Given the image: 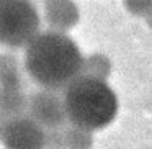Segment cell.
I'll list each match as a JSON object with an SVG mask.
<instances>
[{
  "label": "cell",
  "mask_w": 152,
  "mask_h": 149,
  "mask_svg": "<svg viewBox=\"0 0 152 149\" xmlns=\"http://www.w3.org/2000/svg\"><path fill=\"white\" fill-rule=\"evenodd\" d=\"M26 98L23 89H0V121L26 115Z\"/></svg>",
  "instance_id": "7"
},
{
  "label": "cell",
  "mask_w": 152,
  "mask_h": 149,
  "mask_svg": "<svg viewBox=\"0 0 152 149\" xmlns=\"http://www.w3.org/2000/svg\"><path fill=\"white\" fill-rule=\"evenodd\" d=\"M44 149H66L62 128L44 131Z\"/></svg>",
  "instance_id": "12"
},
{
  "label": "cell",
  "mask_w": 152,
  "mask_h": 149,
  "mask_svg": "<svg viewBox=\"0 0 152 149\" xmlns=\"http://www.w3.org/2000/svg\"><path fill=\"white\" fill-rule=\"evenodd\" d=\"M43 18L51 31L69 33L79 25L80 10L74 0H46Z\"/></svg>",
  "instance_id": "6"
},
{
  "label": "cell",
  "mask_w": 152,
  "mask_h": 149,
  "mask_svg": "<svg viewBox=\"0 0 152 149\" xmlns=\"http://www.w3.org/2000/svg\"><path fill=\"white\" fill-rule=\"evenodd\" d=\"M124 8L134 17L151 18L152 13V0H123Z\"/></svg>",
  "instance_id": "11"
},
{
  "label": "cell",
  "mask_w": 152,
  "mask_h": 149,
  "mask_svg": "<svg viewBox=\"0 0 152 149\" xmlns=\"http://www.w3.org/2000/svg\"><path fill=\"white\" fill-rule=\"evenodd\" d=\"M23 49L25 72L41 89L62 92L82 74L83 54L67 33L39 31Z\"/></svg>",
  "instance_id": "1"
},
{
  "label": "cell",
  "mask_w": 152,
  "mask_h": 149,
  "mask_svg": "<svg viewBox=\"0 0 152 149\" xmlns=\"http://www.w3.org/2000/svg\"><path fill=\"white\" fill-rule=\"evenodd\" d=\"M44 131L28 115L2 123L0 142L5 149H44Z\"/></svg>",
  "instance_id": "5"
},
{
  "label": "cell",
  "mask_w": 152,
  "mask_h": 149,
  "mask_svg": "<svg viewBox=\"0 0 152 149\" xmlns=\"http://www.w3.org/2000/svg\"><path fill=\"white\" fill-rule=\"evenodd\" d=\"M0 133H2V121H0Z\"/></svg>",
  "instance_id": "13"
},
{
  "label": "cell",
  "mask_w": 152,
  "mask_h": 149,
  "mask_svg": "<svg viewBox=\"0 0 152 149\" xmlns=\"http://www.w3.org/2000/svg\"><path fill=\"white\" fill-rule=\"evenodd\" d=\"M69 125L98 131L115 121L119 110L118 95L106 80L80 74L62 90Z\"/></svg>",
  "instance_id": "2"
},
{
  "label": "cell",
  "mask_w": 152,
  "mask_h": 149,
  "mask_svg": "<svg viewBox=\"0 0 152 149\" xmlns=\"http://www.w3.org/2000/svg\"><path fill=\"white\" fill-rule=\"evenodd\" d=\"M26 115L43 129H57L67 125L62 95L54 90L39 89L26 98Z\"/></svg>",
  "instance_id": "4"
},
{
  "label": "cell",
  "mask_w": 152,
  "mask_h": 149,
  "mask_svg": "<svg viewBox=\"0 0 152 149\" xmlns=\"http://www.w3.org/2000/svg\"><path fill=\"white\" fill-rule=\"evenodd\" d=\"M0 89H23L20 61L8 53H0Z\"/></svg>",
  "instance_id": "8"
},
{
  "label": "cell",
  "mask_w": 152,
  "mask_h": 149,
  "mask_svg": "<svg viewBox=\"0 0 152 149\" xmlns=\"http://www.w3.org/2000/svg\"><path fill=\"white\" fill-rule=\"evenodd\" d=\"M62 134L66 149H92L93 146V133L88 129L67 123L62 128Z\"/></svg>",
  "instance_id": "10"
},
{
  "label": "cell",
  "mask_w": 152,
  "mask_h": 149,
  "mask_svg": "<svg viewBox=\"0 0 152 149\" xmlns=\"http://www.w3.org/2000/svg\"><path fill=\"white\" fill-rule=\"evenodd\" d=\"M41 31V15L33 0H0V46L25 48Z\"/></svg>",
  "instance_id": "3"
},
{
  "label": "cell",
  "mask_w": 152,
  "mask_h": 149,
  "mask_svg": "<svg viewBox=\"0 0 152 149\" xmlns=\"http://www.w3.org/2000/svg\"><path fill=\"white\" fill-rule=\"evenodd\" d=\"M44 2H46V0H44Z\"/></svg>",
  "instance_id": "14"
},
{
  "label": "cell",
  "mask_w": 152,
  "mask_h": 149,
  "mask_svg": "<svg viewBox=\"0 0 152 149\" xmlns=\"http://www.w3.org/2000/svg\"><path fill=\"white\" fill-rule=\"evenodd\" d=\"M113 72V62L108 56L102 53H93L90 56L83 57L82 74L88 77H95L100 80H106Z\"/></svg>",
  "instance_id": "9"
}]
</instances>
